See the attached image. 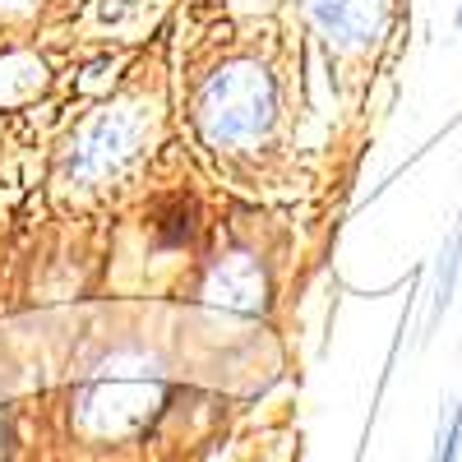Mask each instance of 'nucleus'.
<instances>
[{
  "label": "nucleus",
  "mask_w": 462,
  "mask_h": 462,
  "mask_svg": "<svg viewBox=\"0 0 462 462\" xmlns=\"http://www.w3.org/2000/svg\"><path fill=\"white\" fill-rule=\"evenodd\" d=\"M273 79L241 60V65H226L222 74H213V79L204 84L199 93V125L213 143H245L254 134L268 130V121H273Z\"/></svg>",
  "instance_id": "nucleus-1"
},
{
  "label": "nucleus",
  "mask_w": 462,
  "mask_h": 462,
  "mask_svg": "<svg viewBox=\"0 0 462 462\" xmlns=\"http://www.w3.org/2000/svg\"><path fill=\"white\" fill-rule=\"evenodd\" d=\"M305 14L342 51H361L383 32L389 0H305Z\"/></svg>",
  "instance_id": "nucleus-2"
},
{
  "label": "nucleus",
  "mask_w": 462,
  "mask_h": 462,
  "mask_svg": "<svg viewBox=\"0 0 462 462\" xmlns=\"http://www.w3.org/2000/svg\"><path fill=\"white\" fill-rule=\"evenodd\" d=\"M134 139H139V116L134 111H102L79 134V143H74V171L93 176V171L116 167L121 158L134 152Z\"/></svg>",
  "instance_id": "nucleus-3"
},
{
  "label": "nucleus",
  "mask_w": 462,
  "mask_h": 462,
  "mask_svg": "<svg viewBox=\"0 0 462 462\" xmlns=\"http://www.w3.org/2000/svg\"><path fill=\"white\" fill-rule=\"evenodd\" d=\"M457 278H462V226H453L439 254H435V273H430V310H426V328H435L444 315H448V305L457 296Z\"/></svg>",
  "instance_id": "nucleus-4"
},
{
  "label": "nucleus",
  "mask_w": 462,
  "mask_h": 462,
  "mask_svg": "<svg viewBox=\"0 0 462 462\" xmlns=\"http://www.w3.org/2000/svg\"><path fill=\"white\" fill-rule=\"evenodd\" d=\"M435 462H462V402H453V407H448V420L439 426Z\"/></svg>",
  "instance_id": "nucleus-5"
},
{
  "label": "nucleus",
  "mask_w": 462,
  "mask_h": 462,
  "mask_svg": "<svg viewBox=\"0 0 462 462\" xmlns=\"http://www.w3.org/2000/svg\"><path fill=\"white\" fill-rule=\"evenodd\" d=\"M453 28L462 32V0H457V10H453Z\"/></svg>",
  "instance_id": "nucleus-6"
}]
</instances>
